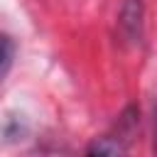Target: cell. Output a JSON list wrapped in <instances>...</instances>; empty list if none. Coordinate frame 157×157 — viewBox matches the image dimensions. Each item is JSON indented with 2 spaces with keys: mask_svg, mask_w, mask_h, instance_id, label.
Wrapping results in <instances>:
<instances>
[{
  "mask_svg": "<svg viewBox=\"0 0 157 157\" xmlns=\"http://www.w3.org/2000/svg\"><path fill=\"white\" fill-rule=\"evenodd\" d=\"M125 147L118 142V140H110V137H101V140H96L91 147H88V155H118V152H123Z\"/></svg>",
  "mask_w": 157,
  "mask_h": 157,
  "instance_id": "cell-3",
  "label": "cell"
},
{
  "mask_svg": "<svg viewBox=\"0 0 157 157\" xmlns=\"http://www.w3.org/2000/svg\"><path fill=\"white\" fill-rule=\"evenodd\" d=\"M140 20H142V5L137 0H128L125 7H123V12H120V25L128 29L130 37L140 34V25H142Z\"/></svg>",
  "mask_w": 157,
  "mask_h": 157,
  "instance_id": "cell-1",
  "label": "cell"
},
{
  "mask_svg": "<svg viewBox=\"0 0 157 157\" xmlns=\"http://www.w3.org/2000/svg\"><path fill=\"white\" fill-rule=\"evenodd\" d=\"M12 56H15L12 42H10L5 34H0V83L5 81V76H7L10 66H12Z\"/></svg>",
  "mask_w": 157,
  "mask_h": 157,
  "instance_id": "cell-2",
  "label": "cell"
},
{
  "mask_svg": "<svg viewBox=\"0 0 157 157\" xmlns=\"http://www.w3.org/2000/svg\"><path fill=\"white\" fill-rule=\"evenodd\" d=\"M155 152H157V130H155Z\"/></svg>",
  "mask_w": 157,
  "mask_h": 157,
  "instance_id": "cell-4",
  "label": "cell"
}]
</instances>
